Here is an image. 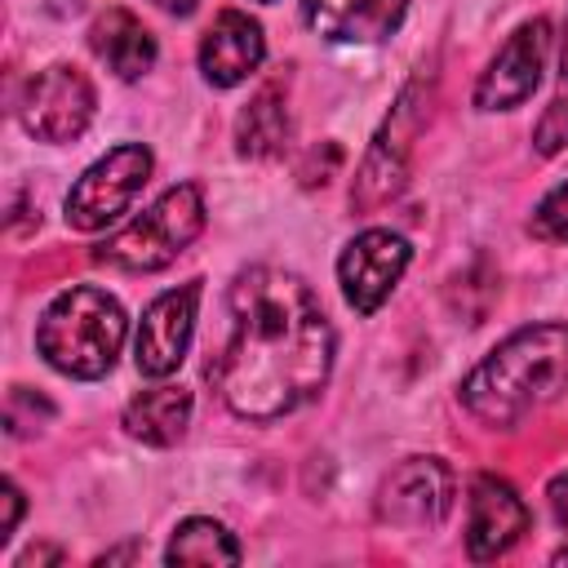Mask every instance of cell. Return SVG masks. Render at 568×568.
<instances>
[{
    "instance_id": "obj_1",
    "label": "cell",
    "mask_w": 568,
    "mask_h": 568,
    "mask_svg": "<svg viewBox=\"0 0 568 568\" xmlns=\"http://www.w3.org/2000/svg\"><path fill=\"white\" fill-rule=\"evenodd\" d=\"M231 337L209 382L244 422H275L315 399L333 368V324L311 284L284 266H248L231 293Z\"/></svg>"
},
{
    "instance_id": "obj_2",
    "label": "cell",
    "mask_w": 568,
    "mask_h": 568,
    "mask_svg": "<svg viewBox=\"0 0 568 568\" xmlns=\"http://www.w3.org/2000/svg\"><path fill=\"white\" fill-rule=\"evenodd\" d=\"M564 395H568V324H528L510 333L462 382V408L493 430H510Z\"/></svg>"
},
{
    "instance_id": "obj_3",
    "label": "cell",
    "mask_w": 568,
    "mask_h": 568,
    "mask_svg": "<svg viewBox=\"0 0 568 568\" xmlns=\"http://www.w3.org/2000/svg\"><path fill=\"white\" fill-rule=\"evenodd\" d=\"M124 333H129L124 306L106 288L71 284L44 306V315L36 324V351L44 355L49 368L93 382L115 368Z\"/></svg>"
},
{
    "instance_id": "obj_4",
    "label": "cell",
    "mask_w": 568,
    "mask_h": 568,
    "mask_svg": "<svg viewBox=\"0 0 568 568\" xmlns=\"http://www.w3.org/2000/svg\"><path fill=\"white\" fill-rule=\"evenodd\" d=\"M200 231H204V191L195 182H178L151 209H142L129 226L106 235L93 248V262L111 271H129V275L164 271L195 244Z\"/></svg>"
},
{
    "instance_id": "obj_5",
    "label": "cell",
    "mask_w": 568,
    "mask_h": 568,
    "mask_svg": "<svg viewBox=\"0 0 568 568\" xmlns=\"http://www.w3.org/2000/svg\"><path fill=\"white\" fill-rule=\"evenodd\" d=\"M426 115H430V75L422 71V75H413V80L399 89V98H395L386 124L377 129V138H373V146H368L359 173H355L351 209H377V204H386V200H395V195L404 191L413 138L422 133Z\"/></svg>"
},
{
    "instance_id": "obj_6",
    "label": "cell",
    "mask_w": 568,
    "mask_h": 568,
    "mask_svg": "<svg viewBox=\"0 0 568 568\" xmlns=\"http://www.w3.org/2000/svg\"><path fill=\"white\" fill-rule=\"evenodd\" d=\"M155 160L142 142H120L111 146L102 160H93L75 186L67 191V204H62V217L71 231H102L111 226L120 213H129V204L138 200V191L146 186Z\"/></svg>"
},
{
    "instance_id": "obj_7",
    "label": "cell",
    "mask_w": 568,
    "mask_h": 568,
    "mask_svg": "<svg viewBox=\"0 0 568 568\" xmlns=\"http://www.w3.org/2000/svg\"><path fill=\"white\" fill-rule=\"evenodd\" d=\"M93 106H98L93 80L71 62H53L22 84L18 124L36 142H75L89 129Z\"/></svg>"
},
{
    "instance_id": "obj_8",
    "label": "cell",
    "mask_w": 568,
    "mask_h": 568,
    "mask_svg": "<svg viewBox=\"0 0 568 568\" xmlns=\"http://www.w3.org/2000/svg\"><path fill=\"white\" fill-rule=\"evenodd\" d=\"M408 262H413V248L399 231H390V226L359 231L337 257V284H342L346 306L359 315H373L395 293Z\"/></svg>"
},
{
    "instance_id": "obj_9",
    "label": "cell",
    "mask_w": 568,
    "mask_h": 568,
    "mask_svg": "<svg viewBox=\"0 0 568 568\" xmlns=\"http://www.w3.org/2000/svg\"><path fill=\"white\" fill-rule=\"evenodd\" d=\"M453 510V470L439 457H404L377 488V519L390 528H439Z\"/></svg>"
},
{
    "instance_id": "obj_10",
    "label": "cell",
    "mask_w": 568,
    "mask_h": 568,
    "mask_svg": "<svg viewBox=\"0 0 568 568\" xmlns=\"http://www.w3.org/2000/svg\"><path fill=\"white\" fill-rule=\"evenodd\" d=\"M546 49H550V22H546V18L519 22V27L506 36V44L493 53V62L484 67V75L475 80V106H479V111H510V106H524V102L532 98V89L541 84Z\"/></svg>"
},
{
    "instance_id": "obj_11",
    "label": "cell",
    "mask_w": 568,
    "mask_h": 568,
    "mask_svg": "<svg viewBox=\"0 0 568 568\" xmlns=\"http://www.w3.org/2000/svg\"><path fill=\"white\" fill-rule=\"evenodd\" d=\"M195 311H200V280H186L169 293H160L138 324L133 342V364L142 377H169L182 368L195 333Z\"/></svg>"
},
{
    "instance_id": "obj_12",
    "label": "cell",
    "mask_w": 568,
    "mask_h": 568,
    "mask_svg": "<svg viewBox=\"0 0 568 568\" xmlns=\"http://www.w3.org/2000/svg\"><path fill=\"white\" fill-rule=\"evenodd\" d=\"M528 532V506L501 475H475L466 497V555L488 564Z\"/></svg>"
},
{
    "instance_id": "obj_13",
    "label": "cell",
    "mask_w": 568,
    "mask_h": 568,
    "mask_svg": "<svg viewBox=\"0 0 568 568\" xmlns=\"http://www.w3.org/2000/svg\"><path fill=\"white\" fill-rule=\"evenodd\" d=\"M266 58V36L262 22L248 18L244 9H222L213 27L200 40V71L213 89H235L244 84Z\"/></svg>"
},
{
    "instance_id": "obj_14",
    "label": "cell",
    "mask_w": 568,
    "mask_h": 568,
    "mask_svg": "<svg viewBox=\"0 0 568 568\" xmlns=\"http://www.w3.org/2000/svg\"><path fill=\"white\" fill-rule=\"evenodd\" d=\"M408 0H302V22L333 44H377L399 31Z\"/></svg>"
},
{
    "instance_id": "obj_15",
    "label": "cell",
    "mask_w": 568,
    "mask_h": 568,
    "mask_svg": "<svg viewBox=\"0 0 568 568\" xmlns=\"http://www.w3.org/2000/svg\"><path fill=\"white\" fill-rule=\"evenodd\" d=\"M89 49L120 75V80H142L155 67V36L129 13V9H106L89 27Z\"/></svg>"
},
{
    "instance_id": "obj_16",
    "label": "cell",
    "mask_w": 568,
    "mask_h": 568,
    "mask_svg": "<svg viewBox=\"0 0 568 568\" xmlns=\"http://www.w3.org/2000/svg\"><path fill=\"white\" fill-rule=\"evenodd\" d=\"M191 408H195V399L186 386H151L124 404V430L151 448H169L186 435Z\"/></svg>"
},
{
    "instance_id": "obj_17",
    "label": "cell",
    "mask_w": 568,
    "mask_h": 568,
    "mask_svg": "<svg viewBox=\"0 0 568 568\" xmlns=\"http://www.w3.org/2000/svg\"><path fill=\"white\" fill-rule=\"evenodd\" d=\"M288 142V106L280 84H262L235 120V151L244 160H271Z\"/></svg>"
},
{
    "instance_id": "obj_18",
    "label": "cell",
    "mask_w": 568,
    "mask_h": 568,
    "mask_svg": "<svg viewBox=\"0 0 568 568\" xmlns=\"http://www.w3.org/2000/svg\"><path fill=\"white\" fill-rule=\"evenodd\" d=\"M164 564H200V568L240 564V541L226 532V524L191 515V519H182L173 528V537L164 546Z\"/></svg>"
},
{
    "instance_id": "obj_19",
    "label": "cell",
    "mask_w": 568,
    "mask_h": 568,
    "mask_svg": "<svg viewBox=\"0 0 568 568\" xmlns=\"http://www.w3.org/2000/svg\"><path fill=\"white\" fill-rule=\"evenodd\" d=\"M532 146L541 155H555L568 146V27H564V58H559V89L532 129Z\"/></svg>"
},
{
    "instance_id": "obj_20",
    "label": "cell",
    "mask_w": 568,
    "mask_h": 568,
    "mask_svg": "<svg viewBox=\"0 0 568 568\" xmlns=\"http://www.w3.org/2000/svg\"><path fill=\"white\" fill-rule=\"evenodd\" d=\"M532 231H537L541 240L568 244V182L550 186V191L537 200V209H532Z\"/></svg>"
},
{
    "instance_id": "obj_21",
    "label": "cell",
    "mask_w": 568,
    "mask_h": 568,
    "mask_svg": "<svg viewBox=\"0 0 568 568\" xmlns=\"http://www.w3.org/2000/svg\"><path fill=\"white\" fill-rule=\"evenodd\" d=\"M0 493H4V497H0V501H4V519H0V546H4V541L13 537V528H18V519H22V493H18V484H13V479H4V484H0Z\"/></svg>"
},
{
    "instance_id": "obj_22",
    "label": "cell",
    "mask_w": 568,
    "mask_h": 568,
    "mask_svg": "<svg viewBox=\"0 0 568 568\" xmlns=\"http://www.w3.org/2000/svg\"><path fill=\"white\" fill-rule=\"evenodd\" d=\"M546 501H550V515H555L559 532H568V470L550 479V488H546Z\"/></svg>"
},
{
    "instance_id": "obj_23",
    "label": "cell",
    "mask_w": 568,
    "mask_h": 568,
    "mask_svg": "<svg viewBox=\"0 0 568 568\" xmlns=\"http://www.w3.org/2000/svg\"><path fill=\"white\" fill-rule=\"evenodd\" d=\"M44 559H62V550H49V546H40V550H27L13 568H31V564H44Z\"/></svg>"
},
{
    "instance_id": "obj_24",
    "label": "cell",
    "mask_w": 568,
    "mask_h": 568,
    "mask_svg": "<svg viewBox=\"0 0 568 568\" xmlns=\"http://www.w3.org/2000/svg\"><path fill=\"white\" fill-rule=\"evenodd\" d=\"M155 4H160V9H169V13H178V18H186L200 0H155Z\"/></svg>"
}]
</instances>
